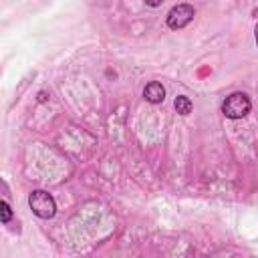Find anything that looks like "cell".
I'll use <instances>...</instances> for the list:
<instances>
[{
	"label": "cell",
	"mask_w": 258,
	"mask_h": 258,
	"mask_svg": "<svg viewBox=\"0 0 258 258\" xmlns=\"http://www.w3.org/2000/svg\"><path fill=\"white\" fill-rule=\"evenodd\" d=\"M28 206L30 210L34 212V216L42 218V220H50L54 218L56 214V204H54V198L44 191V189H34L30 196H28Z\"/></svg>",
	"instance_id": "cell-1"
},
{
	"label": "cell",
	"mask_w": 258,
	"mask_h": 258,
	"mask_svg": "<svg viewBox=\"0 0 258 258\" xmlns=\"http://www.w3.org/2000/svg\"><path fill=\"white\" fill-rule=\"evenodd\" d=\"M250 109H252V103L246 93H232L222 103V113L228 119H242L250 113Z\"/></svg>",
	"instance_id": "cell-2"
},
{
	"label": "cell",
	"mask_w": 258,
	"mask_h": 258,
	"mask_svg": "<svg viewBox=\"0 0 258 258\" xmlns=\"http://www.w3.org/2000/svg\"><path fill=\"white\" fill-rule=\"evenodd\" d=\"M194 16H196L194 6H189V4H175L167 12V26L173 28V30L183 28V26H187L194 20Z\"/></svg>",
	"instance_id": "cell-3"
},
{
	"label": "cell",
	"mask_w": 258,
	"mask_h": 258,
	"mask_svg": "<svg viewBox=\"0 0 258 258\" xmlns=\"http://www.w3.org/2000/svg\"><path fill=\"white\" fill-rule=\"evenodd\" d=\"M143 97H145V101L151 103V105L163 103V99H165V89H163L161 83L151 81V83L145 85V89H143Z\"/></svg>",
	"instance_id": "cell-4"
},
{
	"label": "cell",
	"mask_w": 258,
	"mask_h": 258,
	"mask_svg": "<svg viewBox=\"0 0 258 258\" xmlns=\"http://www.w3.org/2000/svg\"><path fill=\"white\" fill-rule=\"evenodd\" d=\"M173 107H175V111H177L179 115H189V113H191V101H189V97H185V95L175 97Z\"/></svg>",
	"instance_id": "cell-5"
},
{
	"label": "cell",
	"mask_w": 258,
	"mask_h": 258,
	"mask_svg": "<svg viewBox=\"0 0 258 258\" xmlns=\"http://www.w3.org/2000/svg\"><path fill=\"white\" fill-rule=\"evenodd\" d=\"M12 218V210L8 206V202H0V222L2 224H8Z\"/></svg>",
	"instance_id": "cell-6"
},
{
	"label": "cell",
	"mask_w": 258,
	"mask_h": 258,
	"mask_svg": "<svg viewBox=\"0 0 258 258\" xmlns=\"http://www.w3.org/2000/svg\"><path fill=\"white\" fill-rule=\"evenodd\" d=\"M254 38H256V44H258V24H256V30H254Z\"/></svg>",
	"instance_id": "cell-7"
}]
</instances>
